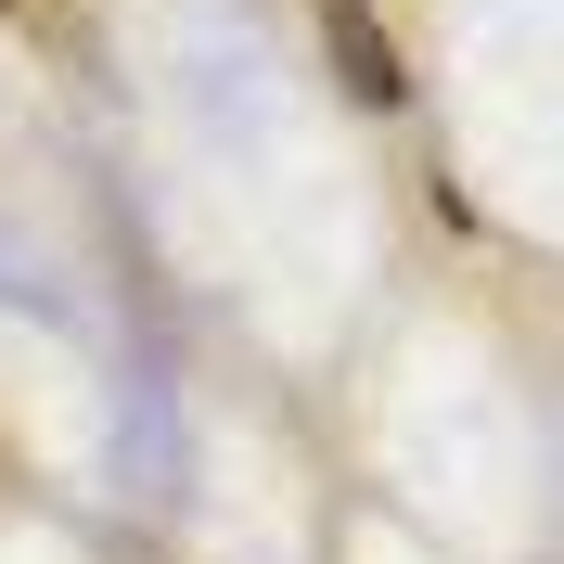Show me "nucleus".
<instances>
[{
  "instance_id": "f257e3e1",
  "label": "nucleus",
  "mask_w": 564,
  "mask_h": 564,
  "mask_svg": "<svg viewBox=\"0 0 564 564\" xmlns=\"http://www.w3.org/2000/svg\"><path fill=\"white\" fill-rule=\"evenodd\" d=\"M321 26H334V65H347V90L372 116H398V52H386V26L359 13V0H321Z\"/></svg>"
}]
</instances>
